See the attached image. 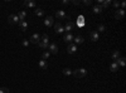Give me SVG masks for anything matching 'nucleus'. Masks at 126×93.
<instances>
[{
    "label": "nucleus",
    "instance_id": "27",
    "mask_svg": "<svg viewBox=\"0 0 126 93\" xmlns=\"http://www.w3.org/2000/svg\"><path fill=\"white\" fill-rule=\"evenodd\" d=\"M62 72H63V74H64V75H71V74H72V70H71L69 68H64V69L62 70Z\"/></svg>",
    "mask_w": 126,
    "mask_h": 93
},
{
    "label": "nucleus",
    "instance_id": "20",
    "mask_svg": "<svg viewBox=\"0 0 126 93\" xmlns=\"http://www.w3.org/2000/svg\"><path fill=\"white\" fill-rule=\"evenodd\" d=\"M112 59H113V62L115 61H117V59L120 58V57H121V56H120V50H113V53H112Z\"/></svg>",
    "mask_w": 126,
    "mask_h": 93
},
{
    "label": "nucleus",
    "instance_id": "9",
    "mask_svg": "<svg viewBox=\"0 0 126 93\" xmlns=\"http://www.w3.org/2000/svg\"><path fill=\"white\" fill-rule=\"evenodd\" d=\"M67 52H68V54H74L76 52H77V45L76 44H68Z\"/></svg>",
    "mask_w": 126,
    "mask_h": 93
},
{
    "label": "nucleus",
    "instance_id": "26",
    "mask_svg": "<svg viewBox=\"0 0 126 93\" xmlns=\"http://www.w3.org/2000/svg\"><path fill=\"white\" fill-rule=\"evenodd\" d=\"M106 30V25H103V24H98L97 25V33L98 31H105Z\"/></svg>",
    "mask_w": 126,
    "mask_h": 93
},
{
    "label": "nucleus",
    "instance_id": "34",
    "mask_svg": "<svg viewBox=\"0 0 126 93\" xmlns=\"http://www.w3.org/2000/svg\"><path fill=\"white\" fill-rule=\"evenodd\" d=\"M120 6H121V9H124V8L126 6V3H125V1H122V3H120Z\"/></svg>",
    "mask_w": 126,
    "mask_h": 93
},
{
    "label": "nucleus",
    "instance_id": "18",
    "mask_svg": "<svg viewBox=\"0 0 126 93\" xmlns=\"http://www.w3.org/2000/svg\"><path fill=\"white\" fill-rule=\"evenodd\" d=\"M110 70H111V72H117V70H119V65H117L116 62L111 63V65H110Z\"/></svg>",
    "mask_w": 126,
    "mask_h": 93
},
{
    "label": "nucleus",
    "instance_id": "30",
    "mask_svg": "<svg viewBox=\"0 0 126 93\" xmlns=\"http://www.w3.org/2000/svg\"><path fill=\"white\" fill-rule=\"evenodd\" d=\"M38 45H39V48H42V49H47L48 48V44H46V43H43V42H39Z\"/></svg>",
    "mask_w": 126,
    "mask_h": 93
},
{
    "label": "nucleus",
    "instance_id": "19",
    "mask_svg": "<svg viewBox=\"0 0 126 93\" xmlns=\"http://www.w3.org/2000/svg\"><path fill=\"white\" fill-rule=\"evenodd\" d=\"M115 62L117 63L119 67H124V65H125V58H124V57H120L117 61H115Z\"/></svg>",
    "mask_w": 126,
    "mask_h": 93
},
{
    "label": "nucleus",
    "instance_id": "7",
    "mask_svg": "<svg viewBox=\"0 0 126 93\" xmlns=\"http://www.w3.org/2000/svg\"><path fill=\"white\" fill-rule=\"evenodd\" d=\"M124 16H125V10H124V9L116 10V13H115V18H116L117 20H121Z\"/></svg>",
    "mask_w": 126,
    "mask_h": 93
},
{
    "label": "nucleus",
    "instance_id": "5",
    "mask_svg": "<svg viewBox=\"0 0 126 93\" xmlns=\"http://www.w3.org/2000/svg\"><path fill=\"white\" fill-rule=\"evenodd\" d=\"M53 25H54V30H56L57 34H61V33H63V31H64L63 25H62L61 23H59V21H58V23H54Z\"/></svg>",
    "mask_w": 126,
    "mask_h": 93
},
{
    "label": "nucleus",
    "instance_id": "35",
    "mask_svg": "<svg viewBox=\"0 0 126 93\" xmlns=\"http://www.w3.org/2000/svg\"><path fill=\"white\" fill-rule=\"evenodd\" d=\"M73 4H74V5H80V4H81V1H80V0H74Z\"/></svg>",
    "mask_w": 126,
    "mask_h": 93
},
{
    "label": "nucleus",
    "instance_id": "21",
    "mask_svg": "<svg viewBox=\"0 0 126 93\" xmlns=\"http://www.w3.org/2000/svg\"><path fill=\"white\" fill-rule=\"evenodd\" d=\"M91 40L92 42H97L98 40V33L97 31H92L91 33Z\"/></svg>",
    "mask_w": 126,
    "mask_h": 93
},
{
    "label": "nucleus",
    "instance_id": "17",
    "mask_svg": "<svg viewBox=\"0 0 126 93\" xmlns=\"http://www.w3.org/2000/svg\"><path fill=\"white\" fill-rule=\"evenodd\" d=\"M19 26H20V29L23 30V31H25L27 28H28V23H27V20H24V21H19Z\"/></svg>",
    "mask_w": 126,
    "mask_h": 93
},
{
    "label": "nucleus",
    "instance_id": "11",
    "mask_svg": "<svg viewBox=\"0 0 126 93\" xmlns=\"http://www.w3.org/2000/svg\"><path fill=\"white\" fill-rule=\"evenodd\" d=\"M54 24V19H53V16H48V18H46V20H44V25L46 26H52Z\"/></svg>",
    "mask_w": 126,
    "mask_h": 93
},
{
    "label": "nucleus",
    "instance_id": "13",
    "mask_svg": "<svg viewBox=\"0 0 126 93\" xmlns=\"http://www.w3.org/2000/svg\"><path fill=\"white\" fill-rule=\"evenodd\" d=\"M16 15H18V18H19V21H24L27 19V12L25 10H21V12H19Z\"/></svg>",
    "mask_w": 126,
    "mask_h": 93
},
{
    "label": "nucleus",
    "instance_id": "2",
    "mask_svg": "<svg viewBox=\"0 0 126 93\" xmlns=\"http://www.w3.org/2000/svg\"><path fill=\"white\" fill-rule=\"evenodd\" d=\"M8 23L10 25H14V24H19V18L16 14H10L8 16Z\"/></svg>",
    "mask_w": 126,
    "mask_h": 93
},
{
    "label": "nucleus",
    "instance_id": "22",
    "mask_svg": "<svg viewBox=\"0 0 126 93\" xmlns=\"http://www.w3.org/2000/svg\"><path fill=\"white\" fill-rule=\"evenodd\" d=\"M34 14H35L37 16H43V15H44V10H42V9L38 8V9L34 10Z\"/></svg>",
    "mask_w": 126,
    "mask_h": 93
},
{
    "label": "nucleus",
    "instance_id": "15",
    "mask_svg": "<svg viewBox=\"0 0 126 93\" xmlns=\"http://www.w3.org/2000/svg\"><path fill=\"white\" fill-rule=\"evenodd\" d=\"M73 39H74V44H76V45H77V44H82V43L85 42V39H83V37H82V35L73 37Z\"/></svg>",
    "mask_w": 126,
    "mask_h": 93
},
{
    "label": "nucleus",
    "instance_id": "28",
    "mask_svg": "<svg viewBox=\"0 0 126 93\" xmlns=\"http://www.w3.org/2000/svg\"><path fill=\"white\" fill-rule=\"evenodd\" d=\"M49 56H51V53H49V52H44L42 54V59H44V61H46V59L49 58Z\"/></svg>",
    "mask_w": 126,
    "mask_h": 93
},
{
    "label": "nucleus",
    "instance_id": "10",
    "mask_svg": "<svg viewBox=\"0 0 126 93\" xmlns=\"http://www.w3.org/2000/svg\"><path fill=\"white\" fill-rule=\"evenodd\" d=\"M76 24H77L78 28H83L85 24H86V23H85V18H83V16L80 15L78 18H77V23H76Z\"/></svg>",
    "mask_w": 126,
    "mask_h": 93
},
{
    "label": "nucleus",
    "instance_id": "16",
    "mask_svg": "<svg viewBox=\"0 0 126 93\" xmlns=\"http://www.w3.org/2000/svg\"><path fill=\"white\" fill-rule=\"evenodd\" d=\"M23 5L27 8H35V1H33V0H27V1L23 3Z\"/></svg>",
    "mask_w": 126,
    "mask_h": 93
},
{
    "label": "nucleus",
    "instance_id": "4",
    "mask_svg": "<svg viewBox=\"0 0 126 93\" xmlns=\"http://www.w3.org/2000/svg\"><path fill=\"white\" fill-rule=\"evenodd\" d=\"M48 50H49L51 54H57L58 53V45L56 44V43H52V44H49Z\"/></svg>",
    "mask_w": 126,
    "mask_h": 93
},
{
    "label": "nucleus",
    "instance_id": "29",
    "mask_svg": "<svg viewBox=\"0 0 126 93\" xmlns=\"http://www.w3.org/2000/svg\"><path fill=\"white\" fill-rule=\"evenodd\" d=\"M0 93H10V91L7 87H0Z\"/></svg>",
    "mask_w": 126,
    "mask_h": 93
},
{
    "label": "nucleus",
    "instance_id": "12",
    "mask_svg": "<svg viewBox=\"0 0 126 93\" xmlns=\"http://www.w3.org/2000/svg\"><path fill=\"white\" fill-rule=\"evenodd\" d=\"M38 65H39V68L42 70H46L48 68V64H47V61H44V59H40L39 62H38Z\"/></svg>",
    "mask_w": 126,
    "mask_h": 93
},
{
    "label": "nucleus",
    "instance_id": "3",
    "mask_svg": "<svg viewBox=\"0 0 126 93\" xmlns=\"http://www.w3.org/2000/svg\"><path fill=\"white\" fill-rule=\"evenodd\" d=\"M56 16H57L58 19H61V20H64V19H67V21H69V20H71V16L66 14V13L63 12V10H57Z\"/></svg>",
    "mask_w": 126,
    "mask_h": 93
},
{
    "label": "nucleus",
    "instance_id": "1",
    "mask_svg": "<svg viewBox=\"0 0 126 93\" xmlns=\"http://www.w3.org/2000/svg\"><path fill=\"white\" fill-rule=\"evenodd\" d=\"M72 74L74 75L76 78H85L87 75V70L85 68H80V69H76L72 72Z\"/></svg>",
    "mask_w": 126,
    "mask_h": 93
},
{
    "label": "nucleus",
    "instance_id": "14",
    "mask_svg": "<svg viewBox=\"0 0 126 93\" xmlns=\"http://www.w3.org/2000/svg\"><path fill=\"white\" fill-rule=\"evenodd\" d=\"M63 40H64V42H67L68 44H71V42L73 40V35L71 34V33H67V34H64V37H63Z\"/></svg>",
    "mask_w": 126,
    "mask_h": 93
},
{
    "label": "nucleus",
    "instance_id": "8",
    "mask_svg": "<svg viewBox=\"0 0 126 93\" xmlns=\"http://www.w3.org/2000/svg\"><path fill=\"white\" fill-rule=\"evenodd\" d=\"M74 25H76V24L73 23V21H71V20H69V21H67V24H66V25L63 26V28H64V30L67 31V33H69L71 30H73Z\"/></svg>",
    "mask_w": 126,
    "mask_h": 93
},
{
    "label": "nucleus",
    "instance_id": "31",
    "mask_svg": "<svg viewBox=\"0 0 126 93\" xmlns=\"http://www.w3.org/2000/svg\"><path fill=\"white\" fill-rule=\"evenodd\" d=\"M83 4L86 5V6H90V5L92 4V1H91V0H85V1H83Z\"/></svg>",
    "mask_w": 126,
    "mask_h": 93
},
{
    "label": "nucleus",
    "instance_id": "6",
    "mask_svg": "<svg viewBox=\"0 0 126 93\" xmlns=\"http://www.w3.org/2000/svg\"><path fill=\"white\" fill-rule=\"evenodd\" d=\"M39 42H40V35L38 33H35V34H33L30 37V43H33V44H38Z\"/></svg>",
    "mask_w": 126,
    "mask_h": 93
},
{
    "label": "nucleus",
    "instance_id": "33",
    "mask_svg": "<svg viewBox=\"0 0 126 93\" xmlns=\"http://www.w3.org/2000/svg\"><path fill=\"white\" fill-rule=\"evenodd\" d=\"M112 4H113V6H115V8H119V6H120V3H119V1H113Z\"/></svg>",
    "mask_w": 126,
    "mask_h": 93
},
{
    "label": "nucleus",
    "instance_id": "25",
    "mask_svg": "<svg viewBox=\"0 0 126 93\" xmlns=\"http://www.w3.org/2000/svg\"><path fill=\"white\" fill-rule=\"evenodd\" d=\"M110 4H111V1H110V0H106V1H102V4H101V8H102V9H106V8H108V6H110Z\"/></svg>",
    "mask_w": 126,
    "mask_h": 93
},
{
    "label": "nucleus",
    "instance_id": "23",
    "mask_svg": "<svg viewBox=\"0 0 126 93\" xmlns=\"http://www.w3.org/2000/svg\"><path fill=\"white\" fill-rule=\"evenodd\" d=\"M102 8H101V5H96V6L93 8V13L95 14H100V13H102Z\"/></svg>",
    "mask_w": 126,
    "mask_h": 93
},
{
    "label": "nucleus",
    "instance_id": "24",
    "mask_svg": "<svg viewBox=\"0 0 126 93\" xmlns=\"http://www.w3.org/2000/svg\"><path fill=\"white\" fill-rule=\"evenodd\" d=\"M40 42H43V43H46V44H48V42H49V37H48V34H43L42 37H40Z\"/></svg>",
    "mask_w": 126,
    "mask_h": 93
},
{
    "label": "nucleus",
    "instance_id": "32",
    "mask_svg": "<svg viewBox=\"0 0 126 93\" xmlns=\"http://www.w3.org/2000/svg\"><path fill=\"white\" fill-rule=\"evenodd\" d=\"M29 45V40L28 39H24L23 40V47H28Z\"/></svg>",
    "mask_w": 126,
    "mask_h": 93
}]
</instances>
